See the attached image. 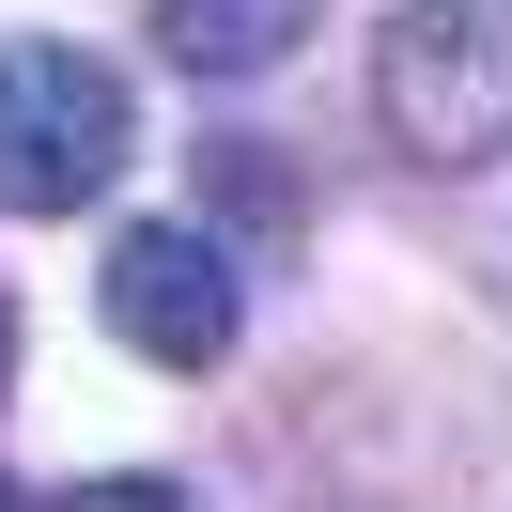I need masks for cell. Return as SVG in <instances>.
Masks as SVG:
<instances>
[{"label":"cell","mask_w":512,"mask_h":512,"mask_svg":"<svg viewBox=\"0 0 512 512\" xmlns=\"http://www.w3.org/2000/svg\"><path fill=\"white\" fill-rule=\"evenodd\" d=\"M295 32H311V0H156V47L187 78H264Z\"/></svg>","instance_id":"cell-4"},{"label":"cell","mask_w":512,"mask_h":512,"mask_svg":"<svg viewBox=\"0 0 512 512\" xmlns=\"http://www.w3.org/2000/svg\"><path fill=\"white\" fill-rule=\"evenodd\" d=\"M373 109L435 171L512 156V0H404L388 47H373Z\"/></svg>","instance_id":"cell-2"},{"label":"cell","mask_w":512,"mask_h":512,"mask_svg":"<svg viewBox=\"0 0 512 512\" xmlns=\"http://www.w3.org/2000/svg\"><path fill=\"white\" fill-rule=\"evenodd\" d=\"M109 326H125L156 373H218L233 357V264H218V233H187V218L109 233Z\"/></svg>","instance_id":"cell-3"},{"label":"cell","mask_w":512,"mask_h":512,"mask_svg":"<svg viewBox=\"0 0 512 512\" xmlns=\"http://www.w3.org/2000/svg\"><path fill=\"white\" fill-rule=\"evenodd\" d=\"M202 218H233L249 249H295V171L264 140H202Z\"/></svg>","instance_id":"cell-5"},{"label":"cell","mask_w":512,"mask_h":512,"mask_svg":"<svg viewBox=\"0 0 512 512\" xmlns=\"http://www.w3.org/2000/svg\"><path fill=\"white\" fill-rule=\"evenodd\" d=\"M47 512H187V497H171L156 466H109V481H63V497H47Z\"/></svg>","instance_id":"cell-6"},{"label":"cell","mask_w":512,"mask_h":512,"mask_svg":"<svg viewBox=\"0 0 512 512\" xmlns=\"http://www.w3.org/2000/svg\"><path fill=\"white\" fill-rule=\"evenodd\" d=\"M125 63L78 32H16L0 47V202L16 218H78V202L125 171Z\"/></svg>","instance_id":"cell-1"}]
</instances>
